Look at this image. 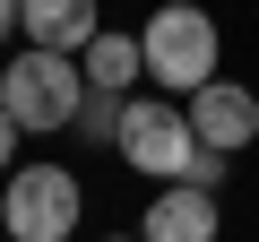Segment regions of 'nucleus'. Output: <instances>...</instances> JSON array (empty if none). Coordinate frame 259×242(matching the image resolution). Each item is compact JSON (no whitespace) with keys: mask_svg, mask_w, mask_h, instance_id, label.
Masks as SVG:
<instances>
[{"mask_svg":"<svg viewBox=\"0 0 259 242\" xmlns=\"http://www.w3.org/2000/svg\"><path fill=\"white\" fill-rule=\"evenodd\" d=\"M139 52H147V78L164 95H182V104L199 87H216V18L190 9V0H164V9L139 26Z\"/></svg>","mask_w":259,"mask_h":242,"instance_id":"obj_1","label":"nucleus"},{"mask_svg":"<svg viewBox=\"0 0 259 242\" xmlns=\"http://www.w3.org/2000/svg\"><path fill=\"white\" fill-rule=\"evenodd\" d=\"M78 104H87V69H78L69 52L26 44L18 69H0V112H9L18 130H69Z\"/></svg>","mask_w":259,"mask_h":242,"instance_id":"obj_2","label":"nucleus"},{"mask_svg":"<svg viewBox=\"0 0 259 242\" xmlns=\"http://www.w3.org/2000/svg\"><path fill=\"white\" fill-rule=\"evenodd\" d=\"M87 216V190L69 165H18L9 190H0V225H9V242H69Z\"/></svg>","mask_w":259,"mask_h":242,"instance_id":"obj_3","label":"nucleus"},{"mask_svg":"<svg viewBox=\"0 0 259 242\" xmlns=\"http://www.w3.org/2000/svg\"><path fill=\"white\" fill-rule=\"evenodd\" d=\"M112 147L139 165L147 182H182V173H190V156H199V130H190V112H173V104H156V95H130L121 139H112Z\"/></svg>","mask_w":259,"mask_h":242,"instance_id":"obj_4","label":"nucleus"},{"mask_svg":"<svg viewBox=\"0 0 259 242\" xmlns=\"http://www.w3.org/2000/svg\"><path fill=\"white\" fill-rule=\"evenodd\" d=\"M190 130H199V147H216V156H242L250 139H259V95L250 87H233V78H216V87H199L190 104Z\"/></svg>","mask_w":259,"mask_h":242,"instance_id":"obj_5","label":"nucleus"},{"mask_svg":"<svg viewBox=\"0 0 259 242\" xmlns=\"http://www.w3.org/2000/svg\"><path fill=\"white\" fill-rule=\"evenodd\" d=\"M139 242H216V190H190V182H164Z\"/></svg>","mask_w":259,"mask_h":242,"instance_id":"obj_6","label":"nucleus"},{"mask_svg":"<svg viewBox=\"0 0 259 242\" xmlns=\"http://www.w3.org/2000/svg\"><path fill=\"white\" fill-rule=\"evenodd\" d=\"M18 26H26L44 52H87V44L104 35V26H95V0H26Z\"/></svg>","mask_w":259,"mask_h":242,"instance_id":"obj_7","label":"nucleus"},{"mask_svg":"<svg viewBox=\"0 0 259 242\" xmlns=\"http://www.w3.org/2000/svg\"><path fill=\"white\" fill-rule=\"evenodd\" d=\"M139 78H147L139 35H95V44H87V87H95V95H130Z\"/></svg>","mask_w":259,"mask_h":242,"instance_id":"obj_8","label":"nucleus"},{"mask_svg":"<svg viewBox=\"0 0 259 242\" xmlns=\"http://www.w3.org/2000/svg\"><path fill=\"white\" fill-rule=\"evenodd\" d=\"M121 112H130V95H95V87H87V104H78L69 130H78V139H121Z\"/></svg>","mask_w":259,"mask_h":242,"instance_id":"obj_9","label":"nucleus"},{"mask_svg":"<svg viewBox=\"0 0 259 242\" xmlns=\"http://www.w3.org/2000/svg\"><path fill=\"white\" fill-rule=\"evenodd\" d=\"M225 165H233V156H216V147H199L182 182H190V190H225Z\"/></svg>","mask_w":259,"mask_h":242,"instance_id":"obj_10","label":"nucleus"},{"mask_svg":"<svg viewBox=\"0 0 259 242\" xmlns=\"http://www.w3.org/2000/svg\"><path fill=\"white\" fill-rule=\"evenodd\" d=\"M9 156H18V121L0 112V173H9Z\"/></svg>","mask_w":259,"mask_h":242,"instance_id":"obj_11","label":"nucleus"},{"mask_svg":"<svg viewBox=\"0 0 259 242\" xmlns=\"http://www.w3.org/2000/svg\"><path fill=\"white\" fill-rule=\"evenodd\" d=\"M18 9H26V0H0V44H9V26H18Z\"/></svg>","mask_w":259,"mask_h":242,"instance_id":"obj_12","label":"nucleus"},{"mask_svg":"<svg viewBox=\"0 0 259 242\" xmlns=\"http://www.w3.org/2000/svg\"><path fill=\"white\" fill-rule=\"evenodd\" d=\"M121 242H139V233H121Z\"/></svg>","mask_w":259,"mask_h":242,"instance_id":"obj_13","label":"nucleus"}]
</instances>
